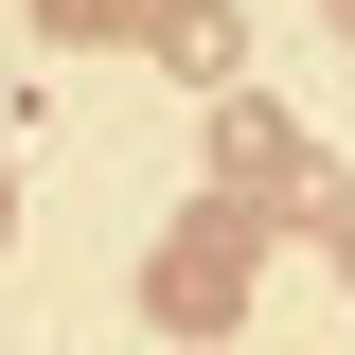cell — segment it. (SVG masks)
I'll list each match as a JSON object with an SVG mask.
<instances>
[{
  "label": "cell",
  "mask_w": 355,
  "mask_h": 355,
  "mask_svg": "<svg viewBox=\"0 0 355 355\" xmlns=\"http://www.w3.org/2000/svg\"><path fill=\"white\" fill-rule=\"evenodd\" d=\"M142 53H160V71H196V89H231V0H160V18H142Z\"/></svg>",
  "instance_id": "obj_3"
},
{
  "label": "cell",
  "mask_w": 355,
  "mask_h": 355,
  "mask_svg": "<svg viewBox=\"0 0 355 355\" xmlns=\"http://www.w3.org/2000/svg\"><path fill=\"white\" fill-rule=\"evenodd\" d=\"M249 196H214V214H178L160 231V266H142V320H160V338H231V320H249Z\"/></svg>",
  "instance_id": "obj_1"
},
{
  "label": "cell",
  "mask_w": 355,
  "mask_h": 355,
  "mask_svg": "<svg viewBox=\"0 0 355 355\" xmlns=\"http://www.w3.org/2000/svg\"><path fill=\"white\" fill-rule=\"evenodd\" d=\"M214 160H231V196H249V214H266V196H302V125H284V107H231Z\"/></svg>",
  "instance_id": "obj_2"
},
{
  "label": "cell",
  "mask_w": 355,
  "mask_h": 355,
  "mask_svg": "<svg viewBox=\"0 0 355 355\" xmlns=\"http://www.w3.org/2000/svg\"><path fill=\"white\" fill-rule=\"evenodd\" d=\"M160 0H36V36H142Z\"/></svg>",
  "instance_id": "obj_4"
},
{
  "label": "cell",
  "mask_w": 355,
  "mask_h": 355,
  "mask_svg": "<svg viewBox=\"0 0 355 355\" xmlns=\"http://www.w3.org/2000/svg\"><path fill=\"white\" fill-rule=\"evenodd\" d=\"M320 249H338V284H355V214H320Z\"/></svg>",
  "instance_id": "obj_5"
},
{
  "label": "cell",
  "mask_w": 355,
  "mask_h": 355,
  "mask_svg": "<svg viewBox=\"0 0 355 355\" xmlns=\"http://www.w3.org/2000/svg\"><path fill=\"white\" fill-rule=\"evenodd\" d=\"M320 18H338V36H355V0H320Z\"/></svg>",
  "instance_id": "obj_6"
}]
</instances>
